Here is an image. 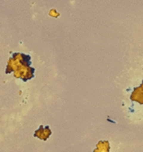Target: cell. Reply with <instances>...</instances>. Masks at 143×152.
I'll return each instance as SVG.
<instances>
[{"label": "cell", "mask_w": 143, "mask_h": 152, "mask_svg": "<svg viewBox=\"0 0 143 152\" xmlns=\"http://www.w3.org/2000/svg\"><path fill=\"white\" fill-rule=\"evenodd\" d=\"M31 56L22 53H14L9 58L6 67L5 73L10 74L13 71V75L16 78L22 79L27 81L34 77L35 69L31 67Z\"/></svg>", "instance_id": "cell-1"}, {"label": "cell", "mask_w": 143, "mask_h": 152, "mask_svg": "<svg viewBox=\"0 0 143 152\" xmlns=\"http://www.w3.org/2000/svg\"><path fill=\"white\" fill-rule=\"evenodd\" d=\"M130 99L134 102H139L141 105H143V81L141 86L135 88L130 95Z\"/></svg>", "instance_id": "cell-2"}, {"label": "cell", "mask_w": 143, "mask_h": 152, "mask_svg": "<svg viewBox=\"0 0 143 152\" xmlns=\"http://www.w3.org/2000/svg\"><path fill=\"white\" fill-rule=\"evenodd\" d=\"M51 134H52V131L50 130L49 126H43L41 125L34 133V137H37L39 139L46 141Z\"/></svg>", "instance_id": "cell-3"}, {"label": "cell", "mask_w": 143, "mask_h": 152, "mask_svg": "<svg viewBox=\"0 0 143 152\" xmlns=\"http://www.w3.org/2000/svg\"><path fill=\"white\" fill-rule=\"evenodd\" d=\"M93 152H110V143L108 141H99Z\"/></svg>", "instance_id": "cell-4"}]
</instances>
